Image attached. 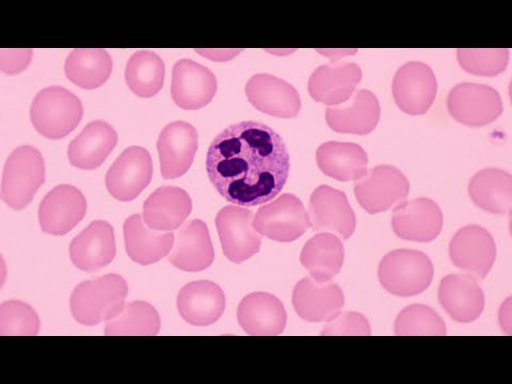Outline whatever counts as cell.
<instances>
[{"instance_id":"cell-1","label":"cell","mask_w":512,"mask_h":384,"mask_svg":"<svg viewBox=\"0 0 512 384\" xmlns=\"http://www.w3.org/2000/svg\"><path fill=\"white\" fill-rule=\"evenodd\" d=\"M290 154L282 137L254 121L231 125L211 143L206 171L228 202L254 207L274 200L290 173Z\"/></svg>"},{"instance_id":"cell-2","label":"cell","mask_w":512,"mask_h":384,"mask_svg":"<svg viewBox=\"0 0 512 384\" xmlns=\"http://www.w3.org/2000/svg\"><path fill=\"white\" fill-rule=\"evenodd\" d=\"M126 281L119 275L80 283L71 296V312L76 322L95 326L117 317L125 307Z\"/></svg>"},{"instance_id":"cell-3","label":"cell","mask_w":512,"mask_h":384,"mask_svg":"<svg viewBox=\"0 0 512 384\" xmlns=\"http://www.w3.org/2000/svg\"><path fill=\"white\" fill-rule=\"evenodd\" d=\"M84 107L75 94L62 87L41 90L30 108L37 132L47 139L67 137L82 121Z\"/></svg>"},{"instance_id":"cell-4","label":"cell","mask_w":512,"mask_h":384,"mask_svg":"<svg viewBox=\"0 0 512 384\" xmlns=\"http://www.w3.org/2000/svg\"><path fill=\"white\" fill-rule=\"evenodd\" d=\"M434 275V264L428 256L410 249L390 252L384 256L378 269L384 290L398 297H412L425 292Z\"/></svg>"},{"instance_id":"cell-5","label":"cell","mask_w":512,"mask_h":384,"mask_svg":"<svg viewBox=\"0 0 512 384\" xmlns=\"http://www.w3.org/2000/svg\"><path fill=\"white\" fill-rule=\"evenodd\" d=\"M45 182V164L39 150L15 149L8 157L2 184V200L14 211H22Z\"/></svg>"},{"instance_id":"cell-6","label":"cell","mask_w":512,"mask_h":384,"mask_svg":"<svg viewBox=\"0 0 512 384\" xmlns=\"http://www.w3.org/2000/svg\"><path fill=\"white\" fill-rule=\"evenodd\" d=\"M253 226L262 236L278 243H292L311 228L302 201L292 194L282 195L260 208Z\"/></svg>"},{"instance_id":"cell-7","label":"cell","mask_w":512,"mask_h":384,"mask_svg":"<svg viewBox=\"0 0 512 384\" xmlns=\"http://www.w3.org/2000/svg\"><path fill=\"white\" fill-rule=\"evenodd\" d=\"M410 191L406 175L393 166L368 170L355 183V195L368 214H379L403 204Z\"/></svg>"},{"instance_id":"cell-8","label":"cell","mask_w":512,"mask_h":384,"mask_svg":"<svg viewBox=\"0 0 512 384\" xmlns=\"http://www.w3.org/2000/svg\"><path fill=\"white\" fill-rule=\"evenodd\" d=\"M254 215L243 206L223 207L216 227L224 255L235 264L243 263L260 251L262 235L253 226Z\"/></svg>"},{"instance_id":"cell-9","label":"cell","mask_w":512,"mask_h":384,"mask_svg":"<svg viewBox=\"0 0 512 384\" xmlns=\"http://www.w3.org/2000/svg\"><path fill=\"white\" fill-rule=\"evenodd\" d=\"M392 92L395 103L405 114L424 115L437 98L436 75L423 62H408L396 72Z\"/></svg>"},{"instance_id":"cell-10","label":"cell","mask_w":512,"mask_h":384,"mask_svg":"<svg viewBox=\"0 0 512 384\" xmlns=\"http://www.w3.org/2000/svg\"><path fill=\"white\" fill-rule=\"evenodd\" d=\"M447 108L459 123L482 127L500 118L503 103L499 92L492 87L463 83L448 94Z\"/></svg>"},{"instance_id":"cell-11","label":"cell","mask_w":512,"mask_h":384,"mask_svg":"<svg viewBox=\"0 0 512 384\" xmlns=\"http://www.w3.org/2000/svg\"><path fill=\"white\" fill-rule=\"evenodd\" d=\"M153 178L152 157L148 150L130 147L122 152L106 174L109 194L122 202H131L140 196Z\"/></svg>"},{"instance_id":"cell-12","label":"cell","mask_w":512,"mask_h":384,"mask_svg":"<svg viewBox=\"0 0 512 384\" xmlns=\"http://www.w3.org/2000/svg\"><path fill=\"white\" fill-rule=\"evenodd\" d=\"M198 139L196 127L188 122L176 121L164 128L157 141L164 180L179 179L188 172L198 151Z\"/></svg>"},{"instance_id":"cell-13","label":"cell","mask_w":512,"mask_h":384,"mask_svg":"<svg viewBox=\"0 0 512 384\" xmlns=\"http://www.w3.org/2000/svg\"><path fill=\"white\" fill-rule=\"evenodd\" d=\"M309 217L314 231L333 232L343 240L349 239L356 231V215L345 192L327 185L313 191Z\"/></svg>"},{"instance_id":"cell-14","label":"cell","mask_w":512,"mask_h":384,"mask_svg":"<svg viewBox=\"0 0 512 384\" xmlns=\"http://www.w3.org/2000/svg\"><path fill=\"white\" fill-rule=\"evenodd\" d=\"M87 200L83 192L71 185L52 189L40 203L39 221L44 233L63 236L84 219Z\"/></svg>"},{"instance_id":"cell-15","label":"cell","mask_w":512,"mask_h":384,"mask_svg":"<svg viewBox=\"0 0 512 384\" xmlns=\"http://www.w3.org/2000/svg\"><path fill=\"white\" fill-rule=\"evenodd\" d=\"M391 224L397 237L410 242L429 243L442 231L443 214L435 201L413 199L394 208Z\"/></svg>"},{"instance_id":"cell-16","label":"cell","mask_w":512,"mask_h":384,"mask_svg":"<svg viewBox=\"0 0 512 384\" xmlns=\"http://www.w3.org/2000/svg\"><path fill=\"white\" fill-rule=\"evenodd\" d=\"M453 264L478 279H485L496 259V245L492 235L479 226L459 230L450 244Z\"/></svg>"},{"instance_id":"cell-17","label":"cell","mask_w":512,"mask_h":384,"mask_svg":"<svg viewBox=\"0 0 512 384\" xmlns=\"http://www.w3.org/2000/svg\"><path fill=\"white\" fill-rule=\"evenodd\" d=\"M217 92V78L211 70L190 59L174 64L171 95L174 103L186 110L210 104Z\"/></svg>"},{"instance_id":"cell-18","label":"cell","mask_w":512,"mask_h":384,"mask_svg":"<svg viewBox=\"0 0 512 384\" xmlns=\"http://www.w3.org/2000/svg\"><path fill=\"white\" fill-rule=\"evenodd\" d=\"M293 306L298 316L308 323H328L341 313L345 297L338 284L319 283L309 277L296 284Z\"/></svg>"},{"instance_id":"cell-19","label":"cell","mask_w":512,"mask_h":384,"mask_svg":"<svg viewBox=\"0 0 512 384\" xmlns=\"http://www.w3.org/2000/svg\"><path fill=\"white\" fill-rule=\"evenodd\" d=\"M246 95L253 107L271 117L292 119L301 110L298 91L274 75L258 74L251 77L246 85Z\"/></svg>"},{"instance_id":"cell-20","label":"cell","mask_w":512,"mask_h":384,"mask_svg":"<svg viewBox=\"0 0 512 384\" xmlns=\"http://www.w3.org/2000/svg\"><path fill=\"white\" fill-rule=\"evenodd\" d=\"M214 260L215 250L204 221L191 220L176 232L168 258L174 267L187 272H199L210 268Z\"/></svg>"},{"instance_id":"cell-21","label":"cell","mask_w":512,"mask_h":384,"mask_svg":"<svg viewBox=\"0 0 512 384\" xmlns=\"http://www.w3.org/2000/svg\"><path fill=\"white\" fill-rule=\"evenodd\" d=\"M377 96L368 90L356 91L346 103L329 107L326 121L332 131L341 134L368 135L380 120Z\"/></svg>"},{"instance_id":"cell-22","label":"cell","mask_w":512,"mask_h":384,"mask_svg":"<svg viewBox=\"0 0 512 384\" xmlns=\"http://www.w3.org/2000/svg\"><path fill=\"white\" fill-rule=\"evenodd\" d=\"M362 79L356 63L326 64L317 68L309 80V92L315 102L333 107L350 100Z\"/></svg>"},{"instance_id":"cell-23","label":"cell","mask_w":512,"mask_h":384,"mask_svg":"<svg viewBox=\"0 0 512 384\" xmlns=\"http://www.w3.org/2000/svg\"><path fill=\"white\" fill-rule=\"evenodd\" d=\"M116 252L114 228L103 220L92 222L70 246L71 261L82 271H96L109 265Z\"/></svg>"},{"instance_id":"cell-24","label":"cell","mask_w":512,"mask_h":384,"mask_svg":"<svg viewBox=\"0 0 512 384\" xmlns=\"http://www.w3.org/2000/svg\"><path fill=\"white\" fill-rule=\"evenodd\" d=\"M439 301L444 311L461 324L475 322L485 309L484 292L471 275H450L442 279Z\"/></svg>"},{"instance_id":"cell-25","label":"cell","mask_w":512,"mask_h":384,"mask_svg":"<svg viewBox=\"0 0 512 384\" xmlns=\"http://www.w3.org/2000/svg\"><path fill=\"white\" fill-rule=\"evenodd\" d=\"M178 310L185 322L192 326H211L226 310V296L212 281L190 282L179 293Z\"/></svg>"},{"instance_id":"cell-26","label":"cell","mask_w":512,"mask_h":384,"mask_svg":"<svg viewBox=\"0 0 512 384\" xmlns=\"http://www.w3.org/2000/svg\"><path fill=\"white\" fill-rule=\"evenodd\" d=\"M238 324L249 335L276 336L283 333L287 314L283 303L268 293H252L239 303Z\"/></svg>"},{"instance_id":"cell-27","label":"cell","mask_w":512,"mask_h":384,"mask_svg":"<svg viewBox=\"0 0 512 384\" xmlns=\"http://www.w3.org/2000/svg\"><path fill=\"white\" fill-rule=\"evenodd\" d=\"M192 212L188 192L180 187L164 186L153 192L143 204V221L156 231L172 232L183 226Z\"/></svg>"},{"instance_id":"cell-28","label":"cell","mask_w":512,"mask_h":384,"mask_svg":"<svg viewBox=\"0 0 512 384\" xmlns=\"http://www.w3.org/2000/svg\"><path fill=\"white\" fill-rule=\"evenodd\" d=\"M123 232L127 255L142 266L164 259L174 246L175 234L149 228L139 214L125 220Z\"/></svg>"},{"instance_id":"cell-29","label":"cell","mask_w":512,"mask_h":384,"mask_svg":"<svg viewBox=\"0 0 512 384\" xmlns=\"http://www.w3.org/2000/svg\"><path fill=\"white\" fill-rule=\"evenodd\" d=\"M320 171L340 182H356L368 171V156L356 143L329 141L316 152Z\"/></svg>"},{"instance_id":"cell-30","label":"cell","mask_w":512,"mask_h":384,"mask_svg":"<svg viewBox=\"0 0 512 384\" xmlns=\"http://www.w3.org/2000/svg\"><path fill=\"white\" fill-rule=\"evenodd\" d=\"M117 142L114 127L104 121H93L71 142L68 150L70 163L78 169H98L114 151Z\"/></svg>"},{"instance_id":"cell-31","label":"cell","mask_w":512,"mask_h":384,"mask_svg":"<svg viewBox=\"0 0 512 384\" xmlns=\"http://www.w3.org/2000/svg\"><path fill=\"white\" fill-rule=\"evenodd\" d=\"M345 259L342 239L331 233H319L304 245L300 261L311 277L324 283L340 274Z\"/></svg>"},{"instance_id":"cell-32","label":"cell","mask_w":512,"mask_h":384,"mask_svg":"<svg viewBox=\"0 0 512 384\" xmlns=\"http://www.w3.org/2000/svg\"><path fill=\"white\" fill-rule=\"evenodd\" d=\"M469 195L486 212L508 214L512 205V176L501 169L479 171L469 184Z\"/></svg>"},{"instance_id":"cell-33","label":"cell","mask_w":512,"mask_h":384,"mask_svg":"<svg viewBox=\"0 0 512 384\" xmlns=\"http://www.w3.org/2000/svg\"><path fill=\"white\" fill-rule=\"evenodd\" d=\"M64 71L76 86L93 90L107 82L112 72V59L101 48H77L67 58Z\"/></svg>"},{"instance_id":"cell-34","label":"cell","mask_w":512,"mask_h":384,"mask_svg":"<svg viewBox=\"0 0 512 384\" xmlns=\"http://www.w3.org/2000/svg\"><path fill=\"white\" fill-rule=\"evenodd\" d=\"M165 72L162 58L150 51H140L127 62L126 84L139 98H153L163 89Z\"/></svg>"},{"instance_id":"cell-35","label":"cell","mask_w":512,"mask_h":384,"mask_svg":"<svg viewBox=\"0 0 512 384\" xmlns=\"http://www.w3.org/2000/svg\"><path fill=\"white\" fill-rule=\"evenodd\" d=\"M160 330V317L146 301L127 303L123 311L106 322L105 334L110 336H154Z\"/></svg>"},{"instance_id":"cell-36","label":"cell","mask_w":512,"mask_h":384,"mask_svg":"<svg viewBox=\"0 0 512 384\" xmlns=\"http://www.w3.org/2000/svg\"><path fill=\"white\" fill-rule=\"evenodd\" d=\"M395 333L402 336H443L446 326L440 315L424 304H413L395 320Z\"/></svg>"},{"instance_id":"cell-37","label":"cell","mask_w":512,"mask_h":384,"mask_svg":"<svg viewBox=\"0 0 512 384\" xmlns=\"http://www.w3.org/2000/svg\"><path fill=\"white\" fill-rule=\"evenodd\" d=\"M39 330V316L27 303L11 300L0 307V335L34 336Z\"/></svg>"},{"instance_id":"cell-38","label":"cell","mask_w":512,"mask_h":384,"mask_svg":"<svg viewBox=\"0 0 512 384\" xmlns=\"http://www.w3.org/2000/svg\"><path fill=\"white\" fill-rule=\"evenodd\" d=\"M460 67L476 76L493 77L503 73L509 62V50L496 48V50H473L462 48L457 51Z\"/></svg>"},{"instance_id":"cell-39","label":"cell","mask_w":512,"mask_h":384,"mask_svg":"<svg viewBox=\"0 0 512 384\" xmlns=\"http://www.w3.org/2000/svg\"><path fill=\"white\" fill-rule=\"evenodd\" d=\"M371 334L372 330L368 319L364 315L356 312L340 313L330 320L322 331V335L334 336H366Z\"/></svg>"},{"instance_id":"cell-40","label":"cell","mask_w":512,"mask_h":384,"mask_svg":"<svg viewBox=\"0 0 512 384\" xmlns=\"http://www.w3.org/2000/svg\"><path fill=\"white\" fill-rule=\"evenodd\" d=\"M31 56V50H2L0 51V70L8 75L19 74L28 67Z\"/></svg>"}]
</instances>
